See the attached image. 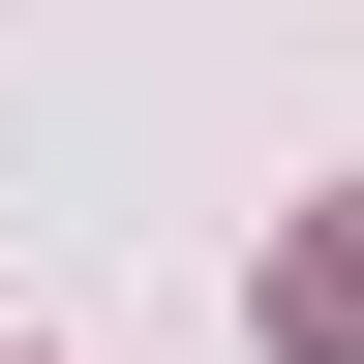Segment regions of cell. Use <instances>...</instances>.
<instances>
[{
    "instance_id": "1",
    "label": "cell",
    "mask_w": 364,
    "mask_h": 364,
    "mask_svg": "<svg viewBox=\"0 0 364 364\" xmlns=\"http://www.w3.org/2000/svg\"><path fill=\"white\" fill-rule=\"evenodd\" d=\"M273 334H304V364H364V213H304V243H273Z\"/></svg>"
}]
</instances>
